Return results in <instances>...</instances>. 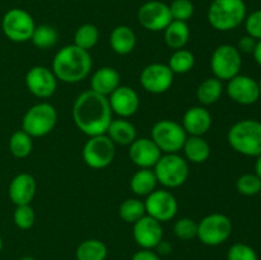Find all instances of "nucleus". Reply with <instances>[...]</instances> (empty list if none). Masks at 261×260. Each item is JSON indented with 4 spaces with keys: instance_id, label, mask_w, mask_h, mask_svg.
I'll return each instance as SVG.
<instances>
[{
    "instance_id": "nucleus-1",
    "label": "nucleus",
    "mask_w": 261,
    "mask_h": 260,
    "mask_svg": "<svg viewBox=\"0 0 261 260\" xmlns=\"http://www.w3.org/2000/svg\"><path fill=\"white\" fill-rule=\"evenodd\" d=\"M73 119L76 127L88 137L106 134L112 121L109 98L92 89L83 92L73 105Z\"/></svg>"
},
{
    "instance_id": "nucleus-2",
    "label": "nucleus",
    "mask_w": 261,
    "mask_h": 260,
    "mask_svg": "<svg viewBox=\"0 0 261 260\" xmlns=\"http://www.w3.org/2000/svg\"><path fill=\"white\" fill-rule=\"evenodd\" d=\"M92 69L89 51L73 43L64 46L56 53L53 60V71L59 81L64 83H78L88 76Z\"/></svg>"
},
{
    "instance_id": "nucleus-3",
    "label": "nucleus",
    "mask_w": 261,
    "mask_h": 260,
    "mask_svg": "<svg viewBox=\"0 0 261 260\" xmlns=\"http://www.w3.org/2000/svg\"><path fill=\"white\" fill-rule=\"evenodd\" d=\"M227 140L240 154L257 157L261 154V122L254 119L237 121L228 130Z\"/></svg>"
},
{
    "instance_id": "nucleus-4",
    "label": "nucleus",
    "mask_w": 261,
    "mask_h": 260,
    "mask_svg": "<svg viewBox=\"0 0 261 260\" xmlns=\"http://www.w3.org/2000/svg\"><path fill=\"white\" fill-rule=\"evenodd\" d=\"M247 8L244 0H212L208 22L214 30L228 32L246 19Z\"/></svg>"
},
{
    "instance_id": "nucleus-5",
    "label": "nucleus",
    "mask_w": 261,
    "mask_h": 260,
    "mask_svg": "<svg viewBox=\"0 0 261 260\" xmlns=\"http://www.w3.org/2000/svg\"><path fill=\"white\" fill-rule=\"evenodd\" d=\"M154 173L158 183L165 188H178L188 180L189 163L177 153H166L155 163Z\"/></svg>"
},
{
    "instance_id": "nucleus-6",
    "label": "nucleus",
    "mask_w": 261,
    "mask_h": 260,
    "mask_svg": "<svg viewBox=\"0 0 261 260\" xmlns=\"http://www.w3.org/2000/svg\"><path fill=\"white\" fill-rule=\"evenodd\" d=\"M58 122V112L47 102L37 103L25 112L22 121V130L35 138L45 137L51 133Z\"/></svg>"
},
{
    "instance_id": "nucleus-7",
    "label": "nucleus",
    "mask_w": 261,
    "mask_h": 260,
    "mask_svg": "<svg viewBox=\"0 0 261 260\" xmlns=\"http://www.w3.org/2000/svg\"><path fill=\"white\" fill-rule=\"evenodd\" d=\"M36 23L32 15L24 9L13 8L4 14L2 30L4 35L13 42H25L32 38Z\"/></svg>"
},
{
    "instance_id": "nucleus-8",
    "label": "nucleus",
    "mask_w": 261,
    "mask_h": 260,
    "mask_svg": "<svg viewBox=\"0 0 261 260\" xmlns=\"http://www.w3.org/2000/svg\"><path fill=\"white\" fill-rule=\"evenodd\" d=\"M188 138L182 125L172 120H161L152 129V140L161 152L177 153L182 149Z\"/></svg>"
},
{
    "instance_id": "nucleus-9",
    "label": "nucleus",
    "mask_w": 261,
    "mask_h": 260,
    "mask_svg": "<svg viewBox=\"0 0 261 260\" xmlns=\"http://www.w3.org/2000/svg\"><path fill=\"white\" fill-rule=\"evenodd\" d=\"M232 222L222 213H213L204 217L198 223V239L208 246H218L229 239Z\"/></svg>"
},
{
    "instance_id": "nucleus-10",
    "label": "nucleus",
    "mask_w": 261,
    "mask_h": 260,
    "mask_svg": "<svg viewBox=\"0 0 261 260\" xmlns=\"http://www.w3.org/2000/svg\"><path fill=\"white\" fill-rule=\"evenodd\" d=\"M211 66L216 78L219 81H229L239 75L241 70V53L237 50L236 46L228 43L218 46L212 55Z\"/></svg>"
},
{
    "instance_id": "nucleus-11",
    "label": "nucleus",
    "mask_w": 261,
    "mask_h": 260,
    "mask_svg": "<svg viewBox=\"0 0 261 260\" xmlns=\"http://www.w3.org/2000/svg\"><path fill=\"white\" fill-rule=\"evenodd\" d=\"M82 154L86 165L91 168H105L114 161L115 143L106 134L89 137Z\"/></svg>"
},
{
    "instance_id": "nucleus-12",
    "label": "nucleus",
    "mask_w": 261,
    "mask_h": 260,
    "mask_svg": "<svg viewBox=\"0 0 261 260\" xmlns=\"http://www.w3.org/2000/svg\"><path fill=\"white\" fill-rule=\"evenodd\" d=\"M145 213L158 222H168L175 218L178 204L175 196L167 190H154L144 201Z\"/></svg>"
},
{
    "instance_id": "nucleus-13",
    "label": "nucleus",
    "mask_w": 261,
    "mask_h": 260,
    "mask_svg": "<svg viewBox=\"0 0 261 260\" xmlns=\"http://www.w3.org/2000/svg\"><path fill=\"white\" fill-rule=\"evenodd\" d=\"M138 20L148 31L160 32L172 22L170 7L166 3L150 0L144 3L138 10Z\"/></svg>"
},
{
    "instance_id": "nucleus-14",
    "label": "nucleus",
    "mask_w": 261,
    "mask_h": 260,
    "mask_svg": "<svg viewBox=\"0 0 261 260\" xmlns=\"http://www.w3.org/2000/svg\"><path fill=\"white\" fill-rule=\"evenodd\" d=\"M172 83L173 73L166 64H149L140 73V84L149 93H165L171 88Z\"/></svg>"
},
{
    "instance_id": "nucleus-15",
    "label": "nucleus",
    "mask_w": 261,
    "mask_h": 260,
    "mask_svg": "<svg viewBox=\"0 0 261 260\" xmlns=\"http://www.w3.org/2000/svg\"><path fill=\"white\" fill-rule=\"evenodd\" d=\"M25 86L33 96L38 98H48L58 87V78L53 70L42 65L33 66L25 75Z\"/></svg>"
},
{
    "instance_id": "nucleus-16",
    "label": "nucleus",
    "mask_w": 261,
    "mask_h": 260,
    "mask_svg": "<svg viewBox=\"0 0 261 260\" xmlns=\"http://www.w3.org/2000/svg\"><path fill=\"white\" fill-rule=\"evenodd\" d=\"M227 93L229 98L239 105L250 106L260 99L259 83L249 75H239L229 79L227 84Z\"/></svg>"
},
{
    "instance_id": "nucleus-17",
    "label": "nucleus",
    "mask_w": 261,
    "mask_h": 260,
    "mask_svg": "<svg viewBox=\"0 0 261 260\" xmlns=\"http://www.w3.org/2000/svg\"><path fill=\"white\" fill-rule=\"evenodd\" d=\"M133 236L135 242L142 249H155L162 242L163 228L161 222L147 216L137 221L133 227Z\"/></svg>"
},
{
    "instance_id": "nucleus-18",
    "label": "nucleus",
    "mask_w": 261,
    "mask_h": 260,
    "mask_svg": "<svg viewBox=\"0 0 261 260\" xmlns=\"http://www.w3.org/2000/svg\"><path fill=\"white\" fill-rule=\"evenodd\" d=\"M161 155V149L149 138H139L130 144L129 157L139 168L154 167Z\"/></svg>"
},
{
    "instance_id": "nucleus-19",
    "label": "nucleus",
    "mask_w": 261,
    "mask_h": 260,
    "mask_svg": "<svg viewBox=\"0 0 261 260\" xmlns=\"http://www.w3.org/2000/svg\"><path fill=\"white\" fill-rule=\"evenodd\" d=\"M110 107L112 112L119 115L120 117H130L138 111L140 99L135 89L127 86H119L110 94Z\"/></svg>"
},
{
    "instance_id": "nucleus-20",
    "label": "nucleus",
    "mask_w": 261,
    "mask_h": 260,
    "mask_svg": "<svg viewBox=\"0 0 261 260\" xmlns=\"http://www.w3.org/2000/svg\"><path fill=\"white\" fill-rule=\"evenodd\" d=\"M37 190V184L35 177L30 173H18L13 180L10 181L8 194L15 205H23L30 204L33 200Z\"/></svg>"
},
{
    "instance_id": "nucleus-21",
    "label": "nucleus",
    "mask_w": 261,
    "mask_h": 260,
    "mask_svg": "<svg viewBox=\"0 0 261 260\" xmlns=\"http://www.w3.org/2000/svg\"><path fill=\"white\" fill-rule=\"evenodd\" d=\"M212 126V115L205 107L194 106L185 112L182 127L186 134L193 137H203Z\"/></svg>"
},
{
    "instance_id": "nucleus-22",
    "label": "nucleus",
    "mask_w": 261,
    "mask_h": 260,
    "mask_svg": "<svg viewBox=\"0 0 261 260\" xmlns=\"http://www.w3.org/2000/svg\"><path fill=\"white\" fill-rule=\"evenodd\" d=\"M120 86V74L116 69L103 66L91 78V88L96 93L107 97Z\"/></svg>"
},
{
    "instance_id": "nucleus-23",
    "label": "nucleus",
    "mask_w": 261,
    "mask_h": 260,
    "mask_svg": "<svg viewBox=\"0 0 261 260\" xmlns=\"http://www.w3.org/2000/svg\"><path fill=\"white\" fill-rule=\"evenodd\" d=\"M110 45L119 55H127L137 45V36L127 25H117L110 35Z\"/></svg>"
},
{
    "instance_id": "nucleus-24",
    "label": "nucleus",
    "mask_w": 261,
    "mask_h": 260,
    "mask_svg": "<svg viewBox=\"0 0 261 260\" xmlns=\"http://www.w3.org/2000/svg\"><path fill=\"white\" fill-rule=\"evenodd\" d=\"M107 135L115 144L120 145H130L137 139V129L134 125L127 120L120 119L112 120L107 129Z\"/></svg>"
},
{
    "instance_id": "nucleus-25",
    "label": "nucleus",
    "mask_w": 261,
    "mask_h": 260,
    "mask_svg": "<svg viewBox=\"0 0 261 260\" xmlns=\"http://www.w3.org/2000/svg\"><path fill=\"white\" fill-rule=\"evenodd\" d=\"M190 38V30L186 22L172 20L165 28V42L166 45L173 50H180L185 47Z\"/></svg>"
},
{
    "instance_id": "nucleus-26",
    "label": "nucleus",
    "mask_w": 261,
    "mask_h": 260,
    "mask_svg": "<svg viewBox=\"0 0 261 260\" xmlns=\"http://www.w3.org/2000/svg\"><path fill=\"white\" fill-rule=\"evenodd\" d=\"M182 149L188 161L191 163H203L211 155V145L203 137H188Z\"/></svg>"
},
{
    "instance_id": "nucleus-27",
    "label": "nucleus",
    "mask_w": 261,
    "mask_h": 260,
    "mask_svg": "<svg viewBox=\"0 0 261 260\" xmlns=\"http://www.w3.org/2000/svg\"><path fill=\"white\" fill-rule=\"evenodd\" d=\"M157 183L154 171H152L150 168H140L133 175L132 180H130V188L135 195L148 196L152 191L155 190Z\"/></svg>"
},
{
    "instance_id": "nucleus-28",
    "label": "nucleus",
    "mask_w": 261,
    "mask_h": 260,
    "mask_svg": "<svg viewBox=\"0 0 261 260\" xmlns=\"http://www.w3.org/2000/svg\"><path fill=\"white\" fill-rule=\"evenodd\" d=\"M223 93V84L222 81L213 76V78H206L205 81L199 84L196 89V98L204 106H209L219 101Z\"/></svg>"
},
{
    "instance_id": "nucleus-29",
    "label": "nucleus",
    "mask_w": 261,
    "mask_h": 260,
    "mask_svg": "<svg viewBox=\"0 0 261 260\" xmlns=\"http://www.w3.org/2000/svg\"><path fill=\"white\" fill-rule=\"evenodd\" d=\"M76 260H106L107 246L97 239L82 242L75 251Z\"/></svg>"
},
{
    "instance_id": "nucleus-30",
    "label": "nucleus",
    "mask_w": 261,
    "mask_h": 260,
    "mask_svg": "<svg viewBox=\"0 0 261 260\" xmlns=\"http://www.w3.org/2000/svg\"><path fill=\"white\" fill-rule=\"evenodd\" d=\"M33 148L32 137L24 130H17L9 139V150L15 158H25L31 154Z\"/></svg>"
},
{
    "instance_id": "nucleus-31",
    "label": "nucleus",
    "mask_w": 261,
    "mask_h": 260,
    "mask_svg": "<svg viewBox=\"0 0 261 260\" xmlns=\"http://www.w3.org/2000/svg\"><path fill=\"white\" fill-rule=\"evenodd\" d=\"M99 38V31L98 28L91 23H86V24L81 25L78 30L75 31L74 35V45L78 47L83 48V50L89 51L97 45Z\"/></svg>"
},
{
    "instance_id": "nucleus-32",
    "label": "nucleus",
    "mask_w": 261,
    "mask_h": 260,
    "mask_svg": "<svg viewBox=\"0 0 261 260\" xmlns=\"http://www.w3.org/2000/svg\"><path fill=\"white\" fill-rule=\"evenodd\" d=\"M194 65H195V56L191 51L185 50V48L175 50L168 61V66L173 74L189 73L194 68Z\"/></svg>"
},
{
    "instance_id": "nucleus-33",
    "label": "nucleus",
    "mask_w": 261,
    "mask_h": 260,
    "mask_svg": "<svg viewBox=\"0 0 261 260\" xmlns=\"http://www.w3.org/2000/svg\"><path fill=\"white\" fill-rule=\"evenodd\" d=\"M58 38L59 33L53 25L41 24L36 25L31 41H32L36 47L41 48V50H46V48H51L53 46H55L56 42H58Z\"/></svg>"
},
{
    "instance_id": "nucleus-34",
    "label": "nucleus",
    "mask_w": 261,
    "mask_h": 260,
    "mask_svg": "<svg viewBox=\"0 0 261 260\" xmlns=\"http://www.w3.org/2000/svg\"><path fill=\"white\" fill-rule=\"evenodd\" d=\"M119 214L122 221L134 224L147 213H145V205L143 201H140L139 199L130 198L122 201L119 208Z\"/></svg>"
},
{
    "instance_id": "nucleus-35",
    "label": "nucleus",
    "mask_w": 261,
    "mask_h": 260,
    "mask_svg": "<svg viewBox=\"0 0 261 260\" xmlns=\"http://www.w3.org/2000/svg\"><path fill=\"white\" fill-rule=\"evenodd\" d=\"M236 188L245 196L257 195L261 191V180L255 173H245L237 178Z\"/></svg>"
},
{
    "instance_id": "nucleus-36",
    "label": "nucleus",
    "mask_w": 261,
    "mask_h": 260,
    "mask_svg": "<svg viewBox=\"0 0 261 260\" xmlns=\"http://www.w3.org/2000/svg\"><path fill=\"white\" fill-rule=\"evenodd\" d=\"M13 221L15 226L20 229H30L35 224L36 214L30 204L17 205L14 213H13Z\"/></svg>"
},
{
    "instance_id": "nucleus-37",
    "label": "nucleus",
    "mask_w": 261,
    "mask_h": 260,
    "mask_svg": "<svg viewBox=\"0 0 261 260\" xmlns=\"http://www.w3.org/2000/svg\"><path fill=\"white\" fill-rule=\"evenodd\" d=\"M168 7H170L172 20H181V22H188L194 15L195 10L191 0H173Z\"/></svg>"
},
{
    "instance_id": "nucleus-38",
    "label": "nucleus",
    "mask_w": 261,
    "mask_h": 260,
    "mask_svg": "<svg viewBox=\"0 0 261 260\" xmlns=\"http://www.w3.org/2000/svg\"><path fill=\"white\" fill-rule=\"evenodd\" d=\"M173 232L180 240H191L198 236V223L191 218H181L173 226Z\"/></svg>"
},
{
    "instance_id": "nucleus-39",
    "label": "nucleus",
    "mask_w": 261,
    "mask_h": 260,
    "mask_svg": "<svg viewBox=\"0 0 261 260\" xmlns=\"http://www.w3.org/2000/svg\"><path fill=\"white\" fill-rule=\"evenodd\" d=\"M227 260H257V254L249 245L237 242L228 249Z\"/></svg>"
},
{
    "instance_id": "nucleus-40",
    "label": "nucleus",
    "mask_w": 261,
    "mask_h": 260,
    "mask_svg": "<svg viewBox=\"0 0 261 260\" xmlns=\"http://www.w3.org/2000/svg\"><path fill=\"white\" fill-rule=\"evenodd\" d=\"M245 28H246L247 35L254 37L256 41L261 40V9L255 10L251 14L246 15Z\"/></svg>"
},
{
    "instance_id": "nucleus-41",
    "label": "nucleus",
    "mask_w": 261,
    "mask_h": 260,
    "mask_svg": "<svg viewBox=\"0 0 261 260\" xmlns=\"http://www.w3.org/2000/svg\"><path fill=\"white\" fill-rule=\"evenodd\" d=\"M256 42L257 41L251 36H242L240 38L239 43H237V50L241 54H252L255 50V46H256Z\"/></svg>"
},
{
    "instance_id": "nucleus-42",
    "label": "nucleus",
    "mask_w": 261,
    "mask_h": 260,
    "mask_svg": "<svg viewBox=\"0 0 261 260\" xmlns=\"http://www.w3.org/2000/svg\"><path fill=\"white\" fill-rule=\"evenodd\" d=\"M132 260H161L160 255L149 249H142L133 255Z\"/></svg>"
},
{
    "instance_id": "nucleus-43",
    "label": "nucleus",
    "mask_w": 261,
    "mask_h": 260,
    "mask_svg": "<svg viewBox=\"0 0 261 260\" xmlns=\"http://www.w3.org/2000/svg\"><path fill=\"white\" fill-rule=\"evenodd\" d=\"M252 55H254L255 61L261 66V40L256 42V46H255V50L252 53Z\"/></svg>"
},
{
    "instance_id": "nucleus-44",
    "label": "nucleus",
    "mask_w": 261,
    "mask_h": 260,
    "mask_svg": "<svg viewBox=\"0 0 261 260\" xmlns=\"http://www.w3.org/2000/svg\"><path fill=\"white\" fill-rule=\"evenodd\" d=\"M255 175L261 180V154L256 157V162H255Z\"/></svg>"
},
{
    "instance_id": "nucleus-45",
    "label": "nucleus",
    "mask_w": 261,
    "mask_h": 260,
    "mask_svg": "<svg viewBox=\"0 0 261 260\" xmlns=\"http://www.w3.org/2000/svg\"><path fill=\"white\" fill-rule=\"evenodd\" d=\"M20 260H36V259H35V257H32V256H23Z\"/></svg>"
},
{
    "instance_id": "nucleus-46",
    "label": "nucleus",
    "mask_w": 261,
    "mask_h": 260,
    "mask_svg": "<svg viewBox=\"0 0 261 260\" xmlns=\"http://www.w3.org/2000/svg\"><path fill=\"white\" fill-rule=\"evenodd\" d=\"M257 83H259V93H260V99H261V78H260V81L257 82Z\"/></svg>"
},
{
    "instance_id": "nucleus-47",
    "label": "nucleus",
    "mask_w": 261,
    "mask_h": 260,
    "mask_svg": "<svg viewBox=\"0 0 261 260\" xmlns=\"http://www.w3.org/2000/svg\"><path fill=\"white\" fill-rule=\"evenodd\" d=\"M2 250H3V239L2 236H0V252H2Z\"/></svg>"
},
{
    "instance_id": "nucleus-48",
    "label": "nucleus",
    "mask_w": 261,
    "mask_h": 260,
    "mask_svg": "<svg viewBox=\"0 0 261 260\" xmlns=\"http://www.w3.org/2000/svg\"><path fill=\"white\" fill-rule=\"evenodd\" d=\"M259 195H260V200H261V191H260V194H259Z\"/></svg>"
}]
</instances>
